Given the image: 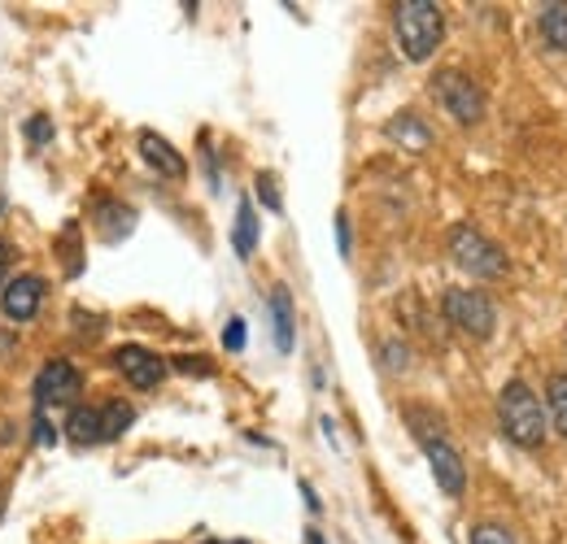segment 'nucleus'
<instances>
[{
	"label": "nucleus",
	"instance_id": "obj_18",
	"mask_svg": "<svg viewBox=\"0 0 567 544\" xmlns=\"http://www.w3.org/2000/svg\"><path fill=\"white\" fill-rule=\"evenodd\" d=\"M472 544H515V536L506 527H497V523H476L472 527Z\"/></svg>",
	"mask_w": 567,
	"mask_h": 544
},
{
	"label": "nucleus",
	"instance_id": "obj_6",
	"mask_svg": "<svg viewBox=\"0 0 567 544\" xmlns=\"http://www.w3.org/2000/svg\"><path fill=\"white\" fill-rule=\"evenodd\" d=\"M79 393H83V379H79V370H74L71 362H49L35 375V401H40V409L71 406Z\"/></svg>",
	"mask_w": 567,
	"mask_h": 544
},
{
	"label": "nucleus",
	"instance_id": "obj_1",
	"mask_svg": "<svg viewBox=\"0 0 567 544\" xmlns=\"http://www.w3.org/2000/svg\"><path fill=\"white\" fill-rule=\"evenodd\" d=\"M393 35H398V49L411 62H427L441 49V35H445L441 4H432V0H402V4H393Z\"/></svg>",
	"mask_w": 567,
	"mask_h": 544
},
{
	"label": "nucleus",
	"instance_id": "obj_11",
	"mask_svg": "<svg viewBox=\"0 0 567 544\" xmlns=\"http://www.w3.org/2000/svg\"><path fill=\"white\" fill-rule=\"evenodd\" d=\"M271 332H276V348L292 353V296H288V287L271 292Z\"/></svg>",
	"mask_w": 567,
	"mask_h": 544
},
{
	"label": "nucleus",
	"instance_id": "obj_10",
	"mask_svg": "<svg viewBox=\"0 0 567 544\" xmlns=\"http://www.w3.org/2000/svg\"><path fill=\"white\" fill-rule=\"evenodd\" d=\"M141 157L157 175H166V179H184V175H188V161H184L162 136H153V132H141Z\"/></svg>",
	"mask_w": 567,
	"mask_h": 544
},
{
	"label": "nucleus",
	"instance_id": "obj_15",
	"mask_svg": "<svg viewBox=\"0 0 567 544\" xmlns=\"http://www.w3.org/2000/svg\"><path fill=\"white\" fill-rule=\"evenodd\" d=\"M66 431H71L74 444H101V409L79 406L71 418H66Z\"/></svg>",
	"mask_w": 567,
	"mask_h": 544
},
{
	"label": "nucleus",
	"instance_id": "obj_19",
	"mask_svg": "<svg viewBox=\"0 0 567 544\" xmlns=\"http://www.w3.org/2000/svg\"><path fill=\"white\" fill-rule=\"evenodd\" d=\"M258 197H262V205H267V209H276V213L284 209L280 188H276V179H271V175H258Z\"/></svg>",
	"mask_w": 567,
	"mask_h": 544
},
{
	"label": "nucleus",
	"instance_id": "obj_3",
	"mask_svg": "<svg viewBox=\"0 0 567 544\" xmlns=\"http://www.w3.org/2000/svg\"><path fill=\"white\" fill-rule=\"evenodd\" d=\"M450 258L467 274H476V279H502V274H506V253H502V244H494L485 231H476V227H467V222L450 231Z\"/></svg>",
	"mask_w": 567,
	"mask_h": 544
},
{
	"label": "nucleus",
	"instance_id": "obj_24",
	"mask_svg": "<svg viewBox=\"0 0 567 544\" xmlns=\"http://www.w3.org/2000/svg\"><path fill=\"white\" fill-rule=\"evenodd\" d=\"M306 544H323V532H315V527H310V532H306Z\"/></svg>",
	"mask_w": 567,
	"mask_h": 544
},
{
	"label": "nucleus",
	"instance_id": "obj_20",
	"mask_svg": "<svg viewBox=\"0 0 567 544\" xmlns=\"http://www.w3.org/2000/svg\"><path fill=\"white\" fill-rule=\"evenodd\" d=\"M223 348H231V353H236V348H245V323H240V318H231V323H227V332H223Z\"/></svg>",
	"mask_w": 567,
	"mask_h": 544
},
{
	"label": "nucleus",
	"instance_id": "obj_23",
	"mask_svg": "<svg viewBox=\"0 0 567 544\" xmlns=\"http://www.w3.org/2000/svg\"><path fill=\"white\" fill-rule=\"evenodd\" d=\"M4 274H9V244L0 240V283H4Z\"/></svg>",
	"mask_w": 567,
	"mask_h": 544
},
{
	"label": "nucleus",
	"instance_id": "obj_8",
	"mask_svg": "<svg viewBox=\"0 0 567 544\" xmlns=\"http://www.w3.org/2000/svg\"><path fill=\"white\" fill-rule=\"evenodd\" d=\"M40 301H44V279H35V274H18L0 292V310L9 323H31L40 314Z\"/></svg>",
	"mask_w": 567,
	"mask_h": 544
},
{
	"label": "nucleus",
	"instance_id": "obj_4",
	"mask_svg": "<svg viewBox=\"0 0 567 544\" xmlns=\"http://www.w3.org/2000/svg\"><path fill=\"white\" fill-rule=\"evenodd\" d=\"M432 96H436V105H441L454 123H463V127H476V123L485 118V92H481L476 79H467L463 70H441V74L432 79Z\"/></svg>",
	"mask_w": 567,
	"mask_h": 544
},
{
	"label": "nucleus",
	"instance_id": "obj_25",
	"mask_svg": "<svg viewBox=\"0 0 567 544\" xmlns=\"http://www.w3.org/2000/svg\"><path fill=\"white\" fill-rule=\"evenodd\" d=\"M206 544H227V541H206ZM231 544H240V541H231Z\"/></svg>",
	"mask_w": 567,
	"mask_h": 544
},
{
	"label": "nucleus",
	"instance_id": "obj_22",
	"mask_svg": "<svg viewBox=\"0 0 567 544\" xmlns=\"http://www.w3.org/2000/svg\"><path fill=\"white\" fill-rule=\"evenodd\" d=\"M337 244H341V253H350V222H346V213H337Z\"/></svg>",
	"mask_w": 567,
	"mask_h": 544
},
{
	"label": "nucleus",
	"instance_id": "obj_2",
	"mask_svg": "<svg viewBox=\"0 0 567 544\" xmlns=\"http://www.w3.org/2000/svg\"><path fill=\"white\" fill-rule=\"evenodd\" d=\"M497 422L502 431L519 444V449H542L546 444V414L542 401L533 397V388L524 379H511L497 397Z\"/></svg>",
	"mask_w": 567,
	"mask_h": 544
},
{
	"label": "nucleus",
	"instance_id": "obj_17",
	"mask_svg": "<svg viewBox=\"0 0 567 544\" xmlns=\"http://www.w3.org/2000/svg\"><path fill=\"white\" fill-rule=\"evenodd\" d=\"M546 409H550L555 431L567 436V375H550V384H546Z\"/></svg>",
	"mask_w": 567,
	"mask_h": 544
},
{
	"label": "nucleus",
	"instance_id": "obj_5",
	"mask_svg": "<svg viewBox=\"0 0 567 544\" xmlns=\"http://www.w3.org/2000/svg\"><path fill=\"white\" fill-rule=\"evenodd\" d=\"M441 310H445V318H450L463 336H472V341H489V336H494L497 310L485 292H476V287H450L445 301H441Z\"/></svg>",
	"mask_w": 567,
	"mask_h": 544
},
{
	"label": "nucleus",
	"instance_id": "obj_21",
	"mask_svg": "<svg viewBox=\"0 0 567 544\" xmlns=\"http://www.w3.org/2000/svg\"><path fill=\"white\" fill-rule=\"evenodd\" d=\"M27 136L35 139V144H40V139H49V136H53V127H49L44 118H31V123H27Z\"/></svg>",
	"mask_w": 567,
	"mask_h": 544
},
{
	"label": "nucleus",
	"instance_id": "obj_7",
	"mask_svg": "<svg viewBox=\"0 0 567 544\" xmlns=\"http://www.w3.org/2000/svg\"><path fill=\"white\" fill-rule=\"evenodd\" d=\"M424 453H427V462H432L436 488H441L445 496H463V488H467V467H463L458 449H454L445 436H432V440H424Z\"/></svg>",
	"mask_w": 567,
	"mask_h": 544
},
{
	"label": "nucleus",
	"instance_id": "obj_14",
	"mask_svg": "<svg viewBox=\"0 0 567 544\" xmlns=\"http://www.w3.org/2000/svg\"><path fill=\"white\" fill-rule=\"evenodd\" d=\"M231 244H236V258H254V249H258V213L249 201H240V209H236Z\"/></svg>",
	"mask_w": 567,
	"mask_h": 544
},
{
	"label": "nucleus",
	"instance_id": "obj_9",
	"mask_svg": "<svg viewBox=\"0 0 567 544\" xmlns=\"http://www.w3.org/2000/svg\"><path fill=\"white\" fill-rule=\"evenodd\" d=\"M114 366H118L123 379L136 384V388H157V384L166 379V362H162L157 353L141 348V344H123V348L114 353Z\"/></svg>",
	"mask_w": 567,
	"mask_h": 544
},
{
	"label": "nucleus",
	"instance_id": "obj_16",
	"mask_svg": "<svg viewBox=\"0 0 567 544\" xmlns=\"http://www.w3.org/2000/svg\"><path fill=\"white\" fill-rule=\"evenodd\" d=\"M132 422H136V409L127 406V401H110V406H101V444H105V440H118Z\"/></svg>",
	"mask_w": 567,
	"mask_h": 544
},
{
	"label": "nucleus",
	"instance_id": "obj_13",
	"mask_svg": "<svg viewBox=\"0 0 567 544\" xmlns=\"http://www.w3.org/2000/svg\"><path fill=\"white\" fill-rule=\"evenodd\" d=\"M537 27H542V40H546V49H555V53H567V4H542V18H537Z\"/></svg>",
	"mask_w": 567,
	"mask_h": 544
},
{
	"label": "nucleus",
	"instance_id": "obj_12",
	"mask_svg": "<svg viewBox=\"0 0 567 544\" xmlns=\"http://www.w3.org/2000/svg\"><path fill=\"white\" fill-rule=\"evenodd\" d=\"M389 139H398V144L411 148V153H424L427 144H432V132H427V123H420L415 114H398V118L389 123Z\"/></svg>",
	"mask_w": 567,
	"mask_h": 544
}]
</instances>
